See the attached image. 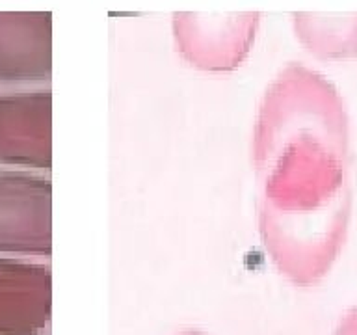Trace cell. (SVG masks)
Here are the masks:
<instances>
[{
    "label": "cell",
    "mask_w": 357,
    "mask_h": 335,
    "mask_svg": "<svg viewBox=\"0 0 357 335\" xmlns=\"http://www.w3.org/2000/svg\"><path fill=\"white\" fill-rule=\"evenodd\" d=\"M50 94H19L0 97V166L26 172H49Z\"/></svg>",
    "instance_id": "obj_3"
},
{
    "label": "cell",
    "mask_w": 357,
    "mask_h": 335,
    "mask_svg": "<svg viewBox=\"0 0 357 335\" xmlns=\"http://www.w3.org/2000/svg\"><path fill=\"white\" fill-rule=\"evenodd\" d=\"M177 335H205V334H201V332H197V329H186V332H181V334Z\"/></svg>",
    "instance_id": "obj_6"
},
{
    "label": "cell",
    "mask_w": 357,
    "mask_h": 335,
    "mask_svg": "<svg viewBox=\"0 0 357 335\" xmlns=\"http://www.w3.org/2000/svg\"><path fill=\"white\" fill-rule=\"evenodd\" d=\"M335 335H357V307L340 320Z\"/></svg>",
    "instance_id": "obj_5"
},
{
    "label": "cell",
    "mask_w": 357,
    "mask_h": 335,
    "mask_svg": "<svg viewBox=\"0 0 357 335\" xmlns=\"http://www.w3.org/2000/svg\"><path fill=\"white\" fill-rule=\"evenodd\" d=\"M52 276L45 262L0 257V335H38L50 320Z\"/></svg>",
    "instance_id": "obj_4"
},
{
    "label": "cell",
    "mask_w": 357,
    "mask_h": 335,
    "mask_svg": "<svg viewBox=\"0 0 357 335\" xmlns=\"http://www.w3.org/2000/svg\"><path fill=\"white\" fill-rule=\"evenodd\" d=\"M52 251V184L45 173L0 172V257L45 259Z\"/></svg>",
    "instance_id": "obj_2"
},
{
    "label": "cell",
    "mask_w": 357,
    "mask_h": 335,
    "mask_svg": "<svg viewBox=\"0 0 357 335\" xmlns=\"http://www.w3.org/2000/svg\"><path fill=\"white\" fill-rule=\"evenodd\" d=\"M259 225L284 278L318 283L344 244L350 147L344 106L331 84L296 71L266 99L253 138Z\"/></svg>",
    "instance_id": "obj_1"
}]
</instances>
